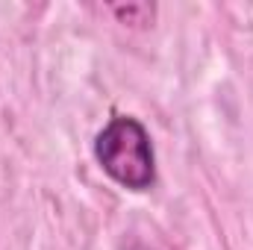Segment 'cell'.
<instances>
[{"mask_svg": "<svg viewBox=\"0 0 253 250\" xmlns=\"http://www.w3.org/2000/svg\"><path fill=\"white\" fill-rule=\"evenodd\" d=\"M94 159L118 186L132 188V191H144L156 180L150 135L141 121H135L129 115L112 118L97 132Z\"/></svg>", "mask_w": 253, "mask_h": 250, "instance_id": "6da1fadb", "label": "cell"}, {"mask_svg": "<svg viewBox=\"0 0 253 250\" xmlns=\"http://www.w3.org/2000/svg\"><path fill=\"white\" fill-rule=\"evenodd\" d=\"M138 250H141V248H138Z\"/></svg>", "mask_w": 253, "mask_h": 250, "instance_id": "7a4b0ae2", "label": "cell"}]
</instances>
